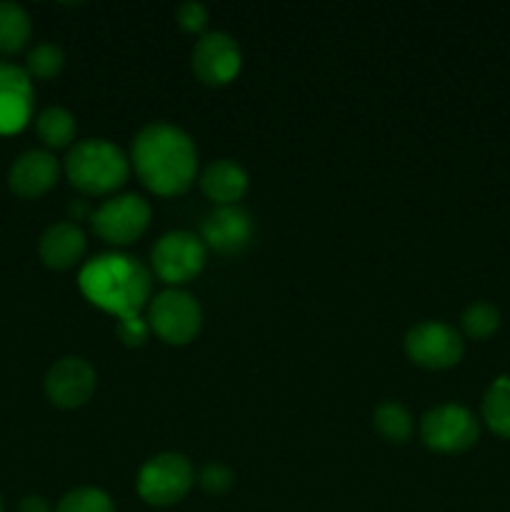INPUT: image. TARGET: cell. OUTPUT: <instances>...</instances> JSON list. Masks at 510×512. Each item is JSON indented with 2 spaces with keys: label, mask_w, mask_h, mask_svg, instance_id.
<instances>
[{
  "label": "cell",
  "mask_w": 510,
  "mask_h": 512,
  "mask_svg": "<svg viewBox=\"0 0 510 512\" xmlns=\"http://www.w3.org/2000/svg\"><path fill=\"white\" fill-rule=\"evenodd\" d=\"M130 163L150 193L173 198L195 183L198 150L185 130L170 123H150L135 135Z\"/></svg>",
  "instance_id": "6da1fadb"
},
{
  "label": "cell",
  "mask_w": 510,
  "mask_h": 512,
  "mask_svg": "<svg viewBox=\"0 0 510 512\" xmlns=\"http://www.w3.org/2000/svg\"><path fill=\"white\" fill-rule=\"evenodd\" d=\"M78 288L95 308L123 320L135 318L148 308L153 278L150 270L130 255L103 253L83 265Z\"/></svg>",
  "instance_id": "7a4b0ae2"
},
{
  "label": "cell",
  "mask_w": 510,
  "mask_h": 512,
  "mask_svg": "<svg viewBox=\"0 0 510 512\" xmlns=\"http://www.w3.org/2000/svg\"><path fill=\"white\" fill-rule=\"evenodd\" d=\"M65 175L85 195H110L123 188L130 175V160L110 140H80L68 150Z\"/></svg>",
  "instance_id": "3957f363"
},
{
  "label": "cell",
  "mask_w": 510,
  "mask_h": 512,
  "mask_svg": "<svg viewBox=\"0 0 510 512\" xmlns=\"http://www.w3.org/2000/svg\"><path fill=\"white\" fill-rule=\"evenodd\" d=\"M150 333L168 345H188L203 328V310L190 293L170 288L150 298L148 303Z\"/></svg>",
  "instance_id": "277c9868"
},
{
  "label": "cell",
  "mask_w": 510,
  "mask_h": 512,
  "mask_svg": "<svg viewBox=\"0 0 510 512\" xmlns=\"http://www.w3.org/2000/svg\"><path fill=\"white\" fill-rule=\"evenodd\" d=\"M195 470L185 455L160 453L150 458L138 473V495L155 508H170L190 493Z\"/></svg>",
  "instance_id": "5b68a950"
},
{
  "label": "cell",
  "mask_w": 510,
  "mask_h": 512,
  "mask_svg": "<svg viewBox=\"0 0 510 512\" xmlns=\"http://www.w3.org/2000/svg\"><path fill=\"white\" fill-rule=\"evenodd\" d=\"M150 260H153L155 275L163 283L178 288V285L190 283V280H195L203 273L205 260H208V248H205V243L195 233L173 230V233H165L155 243Z\"/></svg>",
  "instance_id": "8992f818"
},
{
  "label": "cell",
  "mask_w": 510,
  "mask_h": 512,
  "mask_svg": "<svg viewBox=\"0 0 510 512\" xmlns=\"http://www.w3.org/2000/svg\"><path fill=\"white\" fill-rule=\"evenodd\" d=\"M90 225L103 243L123 248L143 238L150 225V205L135 193L115 195L90 215Z\"/></svg>",
  "instance_id": "52a82bcc"
},
{
  "label": "cell",
  "mask_w": 510,
  "mask_h": 512,
  "mask_svg": "<svg viewBox=\"0 0 510 512\" xmlns=\"http://www.w3.org/2000/svg\"><path fill=\"white\" fill-rule=\"evenodd\" d=\"M480 425L468 408L438 405L420 420V438L435 453H465L478 443Z\"/></svg>",
  "instance_id": "ba28073f"
},
{
  "label": "cell",
  "mask_w": 510,
  "mask_h": 512,
  "mask_svg": "<svg viewBox=\"0 0 510 512\" xmlns=\"http://www.w3.org/2000/svg\"><path fill=\"white\" fill-rule=\"evenodd\" d=\"M463 338L445 323H418L405 335V355L425 370L455 368L463 358Z\"/></svg>",
  "instance_id": "9c48e42d"
},
{
  "label": "cell",
  "mask_w": 510,
  "mask_h": 512,
  "mask_svg": "<svg viewBox=\"0 0 510 512\" xmlns=\"http://www.w3.org/2000/svg\"><path fill=\"white\" fill-rule=\"evenodd\" d=\"M190 68L203 85L223 88L240 75L243 53H240V45L235 43V38L215 30V33L200 35L193 55H190Z\"/></svg>",
  "instance_id": "30bf717a"
},
{
  "label": "cell",
  "mask_w": 510,
  "mask_h": 512,
  "mask_svg": "<svg viewBox=\"0 0 510 512\" xmlns=\"http://www.w3.org/2000/svg\"><path fill=\"white\" fill-rule=\"evenodd\" d=\"M95 385H98V375H95L93 365L70 355V358H60L58 363L50 365L43 388L55 408L75 410L83 408L93 398Z\"/></svg>",
  "instance_id": "8fae6325"
},
{
  "label": "cell",
  "mask_w": 510,
  "mask_h": 512,
  "mask_svg": "<svg viewBox=\"0 0 510 512\" xmlns=\"http://www.w3.org/2000/svg\"><path fill=\"white\" fill-rule=\"evenodd\" d=\"M253 235V218L240 205L215 208L213 213L205 215L203 225H200V240L205 243V248L220 255H240L253 243Z\"/></svg>",
  "instance_id": "7c38bea8"
},
{
  "label": "cell",
  "mask_w": 510,
  "mask_h": 512,
  "mask_svg": "<svg viewBox=\"0 0 510 512\" xmlns=\"http://www.w3.org/2000/svg\"><path fill=\"white\" fill-rule=\"evenodd\" d=\"M33 80L25 68L0 63V135H13L33 118Z\"/></svg>",
  "instance_id": "4fadbf2b"
},
{
  "label": "cell",
  "mask_w": 510,
  "mask_h": 512,
  "mask_svg": "<svg viewBox=\"0 0 510 512\" xmlns=\"http://www.w3.org/2000/svg\"><path fill=\"white\" fill-rule=\"evenodd\" d=\"M60 165L53 153L48 150H28L18 155L15 163L10 165L8 185L18 198L33 200L48 193L58 183Z\"/></svg>",
  "instance_id": "5bb4252c"
},
{
  "label": "cell",
  "mask_w": 510,
  "mask_h": 512,
  "mask_svg": "<svg viewBox=\"0 0 510 512\" xmlns=\"http://www.w3.org/2000/svg\"><path fill=\"white\" fill-rule=\"evenodd\" d=\"M85 233L80 230L78 223H53L38 240V255L40 263L50 270H63L75 268L85 255Z\"/></svg>",
  "instance_id": "9a60e30c"
},
{
  "label": "cell",
  "mask_w": 510,
  "mask_h": 512,
  "mask_svg": "<svg viewBox=\"0 0 510 512\" xmlns=\"http://www.w3.org/2000/svg\"><path fill=\"white\" fill-rule=\"evenodd\" d=\"M200 190L210 203H215V208L238 205V200L248 193V173L235 160H215L200 175Z\"/></svg>",
  "instance_id": "2e32d148"
},
{
  "label": "cell",
  "mask_w": 510,
  "mask_h": 512,
  "mask_svg": "<svg viewBox=\"0 0 510 512\" xmlns=\"http://www.w3.org/2000/svg\"><path fill=\"white\" fill-rule=\"evenodd\" d=\"M33 23L23 5L0 0V55H15L28 45Z\"/></svg>",
  "instance_id": "e0dca14e"
},
{
  "label": "cell",
  "mask_w": 510,
  "mask_h": 512,
  "mask_svg": "<svg viewBox=\"0 0 510 512\" xmlns=\"http://www.w3.org/2000/svg\"><path fill=\"white\" fill-rule=\"evenodd\" d=\"M75 130H78V125H75L73 113L58 108V105L40 110L38 118H35V133L43 140L45 148H70V143L75 140Z\"/></svg>",
  "instance_id": "ac0fdd59"
},
{
  "label": "cell",
  "mask_w": 510,
  "mask_h": 512,
  "mask_svg": "<svg viewBox=\"0 0 510 512\" xmlns=\"http://www.w3.org/2000/svg\"><path fill=\"white\" fill-rule=\"evenodd\" d=\"M483 420L498 438L510 440V378L495 380L483 398Z\"/></svg>",
  "instance_id": "d6986e66"
},
{
  "label": "cell",
  "mask_w": 510,
  "mask_h": 512,
  "mask_svg": "<svg viewBox=\"0 0 510 512\" xmlns=\"http://www.w3.org/2000/svg\"><path fill=\"white\" fill-rule=\"evenodd\" d=\"M373 428L388 443H405L413 435V418L400 403H383L373 413Z\"/></svg>",
  "instance_id": "ffe728a7"
},
{
  "label": "cell",
  "mask_w": 510,
  "mask_h": 512,
  "mask_svg": "<svg viewBox=\"0 0 510 512\" xmlns=\"http://www.w3.org/2000/svg\"><path fill=\"white\" fill-rule=\"evenodd\" d=\"M65 68V53L55 43H40L25 58V73L30 80H53Z\"/></svg>",
  "instance_id": "44dd1931"
},
{
  "label": "cell",
  "mask_w": 510,
  "mask_h": 512,
  "mask_svg": "<svg viewBox=\"0 0 510 512\" xmlns=\"http://www.w3.org/2000/svg\"><path fill=\"white\" fill-rule=\"evenodd\" d=\"M465 335L473 340H485L500 328V313L490 303H473L460 318Z\"/></svg>",
  "instance_id": "7402d4cb"
},
{
  "label": "cell",
  "mask_w": 510,
  "mask_h": 512,
  "mask_svg": "<svg viewBox=\"0 0 510 512\" xmlns=\"http://www.w3.org/2000/svg\"><path fill=\"white\" fill-rule=\"evenodd\" d=\"M55 512H115L113 500L98 488H75L58 503Z\"/></svg>",
  "instance_id": "603a6c76"
},
{
  "label": "cell",
  "mask_w": 510,
  "mask_h": 512,
  "mask_svg": "<svg viewBox=\"0 0 510 512\" xmlns=\"http://www.w3.org/2000/svg\"><path fill=\"white\" fill-rule=\"evenodd\" d=\"M198 483H200V488L205 490V493L223 495V493H228L230 488H233L235 475H233V470L228 468V465L210 463V465H205L203 470H200Z\"/></svg>",
  "instance_id": "cb8c5ba5"
},
{
  "label": "cell",
  "mask_w": 510,
  "mask_h": 512,
  "mask_svg": "<svg viewBox=\"0 0 510 512\" xmlns=\"http://www.w3.org/2000/svg\"><path fill=\"white\" fill-rule=\"evenodd\" d=\"M175 23L185 30V33L200 35L208 25V8L203 3H195V0H188V3H180L175 8Z\"/></svg>",
  "instance_id": "d4e9b609"
},
{
  "label": "cell",
  "mask_w": 510,
  "mask_h": 512,
  "mask_svg": "<svg viewBox=\"0 0 510 512\" xmlns=\"http://www.w3.org/2000/svg\"><path fill=\"white\" fill-rule=\"evenodd\" d=\"M115 335L125 348H143L145 340L150 338V325L140 315L135 318H123L115 323Z\"/></svg>",
  "instance_id": "484cf974"
},
{
  "label": "cell",
  "mask_w": 510,
  "mask_h": 512,
  "mask_svg": "<svg viewBox=\"0 0 510 512\" xmlns=\"http://www.w3.org/2000/svg\"><path fill=\"white\" fill-rule=\"evenodd\" d=\"M20 512H53L50 510L48 500L40 498V495H28V498L20 500Z\"/></svg>",
  "instance_id": "4316f807"
},
{
  "label": "cell",
  "mask_w": 510,
  "mask_h": 512,
  "mask_svg": "<svg viewBox=\"0 0 510 512\" xmlns=\"http://www.w3.org/2000/svg\"><path fill=\"white\" fill-rule=\"evenodd\" d=\"M0 512H3V505H0Z\"/></svg>",
  "instance_id": "83f0119b"
}]
</instances>
